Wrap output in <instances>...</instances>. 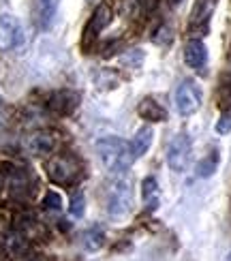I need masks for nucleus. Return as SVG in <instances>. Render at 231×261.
I'll return each instance as SVG.
<instances>
[{
    "label": "nucleus",
    "mask_w": 231,
    "mask_h": 261,
    "mask_svg": "<svg viewBox=\"0 0 231 261\" xmlns=\"http://www.w3.org/2000/svg\"><path fill=\"white\" fill-rule=\"evenodd\" d=\"M122 13L126 17H135L139 13V0H122Z\"/></svg>",
    "instance_id": "obj_22"
},
{
    "label": "nucleus",
    "mask_w": 231,
    "mask_h": 261,
    "mask_svg": "<svg viewBox=\"0 0 231 261\" xmlns=\"http://www.w3.org/2000/svg\"><path fill=\"white\" fill-rule=\"evenodd\" d=\"M47 105L52 112H56L60 116H69L77 110V105H80V94L73 90H58L49 96Z\"/></svg>",
    "instance_id": "obj_9"
},
{
    "label": "nucleus",
    "mask_w": 231,
    "mask_h": 261,
    "mask_svg": "<svg viewBox=\"0 0 231 261\" xmlns=\"http://www.w3.org/2000/svg\"><path fill=\"white\" fill-rule=\"evenodd\" d=\"M96 152H98V159H101L103 167L109 171V173H124L131 163H133V152H131V144L120 137H114V135H107V137H101L96 141Z\"/></svg>",
    "instance_id": "obj_1"
},
{
    "label": "nucleus",
    "mask_w": 231,
    "mask_h": 261,
    "mask_svg": "<svg viewBox=\"0 0 231 261\" xmlns=\"http://www.w3.org/2000/svg\"><path fill=\"white\" fill-rule=\"evenodd\" d=\"M201 107V88L195 82L186 80L175 90V110L180 116H193Z\"/></svg>",
    "instance_id": "obj_6"
},
{
    "label": "nucleus",
    "mask_w": 231,
    "mask_h": 261,
    "mask_svg": "<svg viewBox=\"0 0 231 261\" xmlns=\"http://www.w3.org/2000/svg\"><path fill=\"white\" fill-rule=\"evenodd\" d=\"M47 178L54 184H60V187H73V184L82 178V163L77 161L73 154H56L47 161L45 165Z\"/></svg>",
    "instance_id": "obj_2"
},
{
    "label": "nucleus",
    "mask_w": 231,
    "mask_h": 261,
    "mask_svg": "<svg viewBox=\"0 0 231 261\" xmlns=\"http://www.w3.org/2000/svg\"><path fill=\"white\" fill-rule=\"evenodd\" d=\"M54 146H56V137H54L49 130H39V133L30 135L28 144H26V148L32 156H45L54 150Z\"/></svg>",
    "instance_id": "obj_11"
},
{
    "label": "nucleus",
    "mask_w": 231,
    "mask_h": 261,
    "mask_svg": "<svg viewBox=\"0 0 231 261\" xmlns=\"http://www.w3.org/2000/svg\"><path fill=\"white\" fill-rule=\"evenodd\" d=\"M5 248H7V253L9 255H13V257H17V255H21L28 248V238L21 233L19 229H15V231H11V233H7V240H5Z\"/></svg>",
    "instance_id": "obj_16"
},
{
    "label": "nucleus",
    "mask_w": 231,
    "mask_h": 261,
    "mask_svg": "<svg viewBox=\"0 0 231 261\" xmlns=\"http://www.w3.org/2000/svg\"><path fill=\"white\" fill-rule=\"evenodd\" d=\"M112 24V9L107 5H98L96 11L92 13L90 21L86 24V30H84V37H82V45L84 47H90L92 41L101 35V32Z\"/></svg>",
    "instance_id": "obj_7"
},
{
    "label": "nucleus",
    "mask_w": 231,
    "mask_h": 261,
    "mask_svg": "<svg viewBox=\"0 0 231 261\" xmlns=\"http://www.w3.org/2000/svg\"><path fill=\"white\" fill-rule=\"evenodd\" d=\"M193 154V141L186 133H178L167 146V165L175 173H184L189 169Z\"/></svg>",
    "instance_id": "obj_4"
},
{
    "label": "nucleus",
    "mask_w": 231,
    "mask_h": 261,
    "mask_svg": "<svg viewBox=\"0 0 231 261\" xmlns=\"http://www.w3.org/2000/svg\"><path fill=\"white\" fill-rule=\"evenodd\" d=\"M137 114L144 118V120H150V122H165L167 120V110H165L161 103L150 99V96L141 99V103L137 105Z\"/></svg>",
    "instance_id": "obj_12"
},
{
    "label": "nucleus",
    "mask_w": 231,
    "mask_h": 261,
    "mask_svg": "<svg viewBox=\"0 0 231 261\" xmlns=\"http://www.w3.org/2000/svg\"><path fill=\"white\" fill-rule=\"evenodd\" d=\"M82 244L86 251H90V253H96L98 248H103L105 244V231H103V227H90V229H86L84 236H82Z\"/></svg>",
    "instance_id": "obj_14"
},
{
    "label": "nucleus",
    "mask_w": 231,
    "mask_h": 261,
    "mask_svg": "<svg viewBox=\"0 0 231 261\" xmlns=\"http://www.w3.org/2000/svg\"><path fill=\"white\" fill-rule=\"evenodd\" d=\"M225 261H231V251H229V255L225 257Z\"/></svg>",
    "instance_id": "obj_24"
},
{
    "label": "nucleus",
    "mask_w": 231,
    "mask_h": 261,
    "mask_svg": "<svg viewBox=\"0 0 231 261\" xmlns=\"http://www.w3.org/2000/svg\"><path fill=\"white\" fill-rule=\"evenodd\" d=\"M26 35L24 26L15 15L3 13L0 15V51H11L24 45Z\"/></svg>",
    "instance_id": "obj_5"
},
{
    "label": "nucleus",
    "mask_w": 231,
    "mask_h": 261,
    "mask_svg": "<svg viewBox=\"0 0 231 261\" xmlns=\"http://www.w3.org/2000/svg\"><path fill=\"white\" fill-rule=\"evenodd\" d=\"M184 62L189 64L191 69H195V71H203L206 62H208V49H206V45L199 39H193V41L186 43V47H184Z\"/></svg>",
    "instance_id": "obj_10"
},
{
    "label": "nucleus",
    "mask_w": 231,
    "mask_h": 261,
    "mask_svg": "<svg viewBox=\"0 0 231 261\" xmlns=\"http://www.w3.org/2000/svg\"><path fill=\"white\" fill-rule=\"evenodd\" d=\"M141 62H144V51L141 49H133V51H129L122 56V64H126L131 69H137Z\"/></svg>",
    "instance_id": "obj_21"
},
{
    "label": "nucleus",
    "mask_w": 231,
    "mask_h": 261,
    "mask_svg": "<svg viewBox=\"0 0 231 261\" xmlns=\"http://www.w3.org/2000/svg\"><path fill=\"white\" fill-rule=\"evenodd\" d=\"M43 208L45 210H49V212H58L60 208H62V197L58 193H54V191H49L45 197H43Z\"/></svg>",
    "instance_id": "obj_20"
},
{
    "label": "nucleus",
    "mask_w": 231,
    "mask_h": 261,
    "mask_svg": "<svg viewBox=\"0 0 231 261\" xmlns=\"http://www.w3.org/2000/svg\"><path fill=\"white\" fill-rule=\"evenodd\" d=\"M86 212V197L84 193H73L71 195V201H69V214L73 219H82Z\"/></svg>",
    "instance_id": "obj_19"
},
{
    "label": "nucleus",
    "mask_w": 231,
    "mask_h": 261,
    "mask_svg": "<svg viewBox=\"0 0 231 261\" xmlns=\"http://www.w3.org/2000/svg\"><path fill=\"white\" fill-rule=\"evenodd\" d=\"M133 208V182L126 178L116 180L107 191V212L114 219H122Z\"/></svg>",
    "instance_id": "obj_3"
},
{
    "label": "nucleus",
    "mask_w": 231,
    "mask_h": 261,
    "mask_svg": "<svg viewBox=\"0 0 231 261\" xmlns=\"http://www.w3.org/2000/svg\"><path fill=\"white\" fill-rule=\"evenodd\" d=\"M218 169V152L212 150L208 156H203L199 163H197V176L199 178H210L214 176V171Z\"/></svg>",
    "instance_id": "obj_18"
},
{
    "label": "nucleus",
    "mask_w": 231,
    "mask_h": 261,
    "mask_svg": "<svg viewBox=\"0 0 231 261\" xmlns=\"http://www.w3.org/2000/svg\"><path fill=\"white\" fill-rule=\"evenodd\" d=\"M229 130H231V116L223 114L221 118H218V122H216V133L218 135H227Z\"/></svg>",
    "instance_id": "obj_23"
},
{
    "label": "nucleus",
    "mask_w": 231,
    "mask_h": 261,
    "mask_svg": "<svg viewBox=\"0 0 231 261\" xmlns=\"http://www.w3.org/2000/svg\"><path fill=\"white\" fill-rule=\"evenodd\" d=\"M141 197H144V203L148 210H157L159 208V182L157 178H146L141 182Z\"/></svg>",
    "instance_id": "obj_15"
},
{
    "label": "nucleus",
    "mask_w": 231,
    "mask_h": 261,
    "mask_svg": "<svg viewBox=\"0 0 231 261\" xmlns=\"http://www.w3.org/2000/svg\"><path fill=\"white\" fill-rule=\"evenodd\" d=\"M218 0H197L195 9H193V15H191V30L193 32H199L203 37V32L210 26V17L216 9Z\"/></svg>",
    "instance_id": "obj_8"
},
{
    "label": "nucleus",
    "mask_w": 231,
    "mask_h": 261,
    "mask_svg": "<svg viewBox=\"0 0 231 261\" xmlns=\"http://www.w3.org/2000/svg\"><path fill=\"white\" fill-rule=\"evenodd\" d=\"M152 137H154V133H152L150 126H144V128L137 130L135 137H133V141H131V152H133V159H141V156H144L146 152L150 150Z\"/></svg>",
    "instance_id": "obj_13"
},
{
    "label": "nucleus",
    "mask_w": 231,
    "mask_h": 261,
    "mask_svg": "<svg viewBox=\"0 0 231 261\" xmlns=\"http://www.w3.org/2000/svg\"><path fill=\"white\" fill-rule=\"evenodd\" d=\"M54 9H56L54 0H35V15H37V21L41 28L49 26V21L54 17Z\"/></svg>",
    "instance_id": "obj_17"
}]
</instances>
